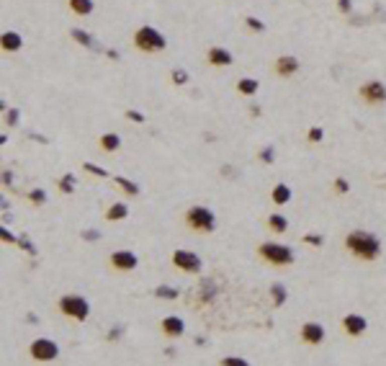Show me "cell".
Listing matches in <instances>:
<instances>
[{"label": "cell", "mask_w": 386, "mask_h": 366, "mask_svg": "<svg viewBox=\"0 0 386 366\" xmlns=\"http://www.w3.org/2000/svg\"><path fill=\"white\" fill-rule=\"evenodd\" d=\"M345 250L363 263H373L381 258V240L368 230H350L345 235Z\"/></svg>", "instance_id": "obj_1"}, {"label": "cell", "mask_w": 386, "mask_h": 366, "mask_svg": "<svg viewBox=\"0 0 386 366\" xmlns=\"http://www.w3.org/2000/svg\"><path fill=\"white\" fill-rule=\"evenodd\" d=\"M131 44H134V49L142 52V54H160V52L168 49V39H165V34L160 29L144 24V26H139L137 31L131 34Z\"/></svg>", "instance_id": "obj_2"}, {"label": "cell", "mask_w": 386, "mask_h": 366, "mask_svg": "<svg viewBox=\"0 0 386 366\" xmlns=\"http://www.w3.org/2000/svg\"><path fill=\"white\" fill-rule=\"evenodd\" d=\"M258 258L263 263L273 266V268H288L296 261V253H293L291 245H283V243H276V240H265L258 245Z\"/></svg>", "instance_id": "obj_3"}, {"label": "cell", "mask_w": 386, "mask_h": 366, "mask_svg": "<svg viewBox=\"0 0 386 366\" xmlns=\"http://www.w3.org/2000/svg\"><path fill=\"white\" fill-rule=\"evenodd\" d=\"M183 222L196 235H211L216 230V214L209 206H203V204H193V206L186 209Z\"/></svg>", "instance_id": "obj_4"}, {"label": "cell", "mask_w": 386, "mask_h": 366, "mask_svg": "<svg viewBox=\"0 0 386 366\" xmlns=\"http://www.w3.org/2000/svg\"><path fill=\"white\" fill-rule=\"evenodd\" d=\"M57 310L67 317V320H72V322H85L90 317V302L83 297V294H62L59 297V302H57Z\"/></svg>", "instance_id": "obj_5"}, {"label": "cell", "mask_w": 386, "mask_h": 366, "mask_svg": "<svg viewBox=\"0 0 386 366\" xmlns=\"http://www.w3.org/2000/svg\"><path fill=\"white\" fill-rule=\"evenodd\" d=\"M170 263L173 268H178L180 273H188V276H196L201 273L203 268V261H201V255L196 250H186V248H178L170 253Z\"/></svg>", "instance_id": "obj_6"}, {"label": "cell", "mask_w": 386, "mask_h": 366, "mask_svg": "<svg viewBox=\"0 0 386 366\" xmlns=\"http://www.w3.org/2000/svg\"><path fill=\"white\" fill-rule=\"evenodd\" d=\"M29 356L36 363H52V361L59 358V346L52 338H34L29 343Z\"/></svg>", "instance_id": "obj_7"}, {"label": "cell", "mask_w": 386, "mask_h": 366, "mask_svg": "<svg viewBox=\"0 0 386 366\" xmlns=\"http://www.w3.org/2000/svg\"><path fill=\"white\" fill-rule=\"evenodd\" d=\"M108 266L111 271H119V273H129V271H137L139 266V255L129 250V248H119L108 255Z\"/></svg>", "instance_id": "obj_8"}, {"label": "cell", "mask_w": 386, "mask_h": 366, "mask_svg": "<svg viewBox=\"0 0 386 366\" xmlns=\"http://www.w3.org/2000/svg\"><path fill=\"white\" fill-rule=\"evenodd\" d=\"M299 340L304 343V346L309 348H320L322 343L327 340V330L322 322H317V320H306L304 325L299 328Z\"/></svg>", "instance_id": "obj_9"}, {"label": "cell", "mask_w": 386, "mask_h": 366, "mask_svg": "<svg viewBox=\"0 0 386 366\" xmlns=\"http://www.w3.org/2000/svg\"><path fill=\"white\" fill-rule=\"evenodd\" d=\"M358 98L366 106H383L386 103V85L381 80H366L358 88Z\"/></svg>", "instance_id": "obj_10"}, {"label": "cell", "mask_w": 386, "mask_h": 366, "mask_svg": "<svg viewBox=\"0 0 386 366\" xmlns=\"http://www.w3.org/2000/svg\"><path fill=\"white\" fill-rule=\"evenodd\" d=\"M340 328H343V333L348 338H360V335H366V330H368V320L363 317L360 312H348L343 320H340Z\"/></svg>", "instance_id": "obj_11"}, {"label": "cell", "mask_w": 386, "mask_h": 366, "mask_svg": "<svg viewBox=\"0 0 386 366\" xmlns=\"http://www.w3.org/2000/svg\"><path fill=\"white\" fill-rule=\"evenodd\" d=\"M299 70H301V62L293 57V54H281L273 62V72L278 78H283V80H291L293 75H299Z\"/></svg>", "instance_id": "obj_12"}, {"label": "cell", "mask_w": 386, "mask_h": 366, "mask_svg": "<svg viewBox=\"0 0 386 366\" xmlns=\"http://www.w3.org/2000/svg\"><path fill=\"white\" fill-rule=\"evenodd\" d=\"M206 62L211 64V67H216V70H224V67H232L235 54H232L229 49H226V47L214 44V47H209V49H206Z\"/></svg>", "instance_id": "obj_13"}, {"label": "cell", "mask_w": 386, "mask_h": 366, "mask_svg": "<svg viewBox=\"0 0 386 366\" xmlns=\"http://www.w3.org/2000/svg\"><path fill=\"white\" fill-rule=\"evenodd\" d=\"M160 333L170 340H178V338H183L186 333V320L183 317H178V315H168L160 320Z\"/></svg>", "instance_id": "obj_14"}, {"label": "cell", "mask_w": 386, "mask_h": 366, "mask_svg": "<svg viewBox=\"0 0 386 366\" xmlns=\"http://www.w3.org/2000/svg\"><path fill=\"white\" fill-rule=\"evenodd\" d=\"M0 49H3L6 54L11 52H21L24 49V36H21L18 31H3L0 34Z\"/></svg>", "instance_id": "obj_15"}, {"label": "cell", "mask_w": 386, "mask_h": 366, "mask_svg": "<svg viewBox=\"0 0 386 366\" xmlns=\"http://www.w3.org/2000/svg\"><path fill=\"white\" fill-rule=\"evenodd\" d=\"M291 199H293V188L288 183H276L270 188V201L276 206H286V204H291Z\"/></svg>", "instance_id": "obj_16"}, {"label": "cell", "mask_w": 386, "mask_h": 366, "mask_svg": "<svg viewBox=\"0 0 386 366\" xmlns=\"http://www.w3.org/2000/svg\"><path fill=\"white\" fill-rule=\"evenodd\" d=\"M98 147H101V153H106V155L119 153V150H121V134H116V132H103L98 137Z\"/></svg>", "instance_id": "obj_17"}, {"label": "cell", "mask_w": 386, "mask_h": 366, "mask_svg": "<svg viewBox=\"0 0 386 366\" xmlns=\"http://www.w3.org/2000/svg\"><path fill=\"white\" fill-rule=\"evenodd\" d=\"M103 217H106L108 222H121V219H126V217H129V204H124V201L108 204L106 211H103Z\"/></svg>", "instance_id": "obj_18"}, {"label": "cell", "mask_w": 386, "mask_h": 366, "mask_svg": "<svg viewBox=\"0 0 386 366\" xmlns=\"http://www.w3.org/2000/svg\"><path fill=\"white\" fill-rule=\"evenodd\" d=\"M113 183H116V186L124 191V196H126V199H137L139 193H142L139 183H134V181L126 178V176H113Z\"/></svg>", "instance_id": "obj_19"}, {"label": "cell", "mask_w": 386, "mask_h": 366, "mask_svg": "<svg viewBox=\"0 0 386 366\" xmlns=\"http://www.w3.org/2000/svg\"><path fill=\"white\" fill-rule=\"evenodd\" d=\"M70 39L75 41V44H80V47H85V49H101L98 44H96V39H93V34H88L85 29H70Z\"/></svg>", "instance_id": "obj_20"}, {"label": "cell", "mask_w": 386, "mask_h": 366, "mask_svg": "<svg viewBox=\"0 0 386 366\" xmlns=\"http://www.w3.org/2000/svg\"><path fill=\"white\" fill-rule=\"evenodd\" d=\"M265 227H268L270 232H273V235H286V232H288V219L283 217V214L273 211V214H268Z\"/></svg>", "instance_id": "obj_21"}, {"label": "cell", "mask_w": 386, "mask_h": 366, "mask_svg": "<svg viewBox=\"0 0 386 366\" xmlns=\"http://www.w3.org/2000/svg\"><path fill=\"white\" fill-rule=\"evenodd\" d=\"M258 91H260V80H255V78H240L237 80V93L242 98H253V96H258Z\"/></svg>", "instance_id": "obj_22"}, {"label": "cell", "mask_w": 386, "mask_h": 366, "mask_svg": "<svg viewBox=\"0 0 386 366\" xmlns=\"http://www.w3.org/2000/svg\"><path fill=\"white\" fill-rule=\"evenodd\" d=\"M67 8H70L75 16L85 18V16H93V11H96V0H67Z\"/></svg>", "instance_id": "obj_23"}, {"label": "cell", "mask_w": 386, "mask_h": 366, "mask_svg": "<svg viewBox=\"0 0 386 366\" xmlns=\"http://www.w3.org/2000/svg\"><path fill=\"white\" fill-rule=\"evenodd\" d=\"M75 183H78V178H75L72 173H64V176L57 181V188H59V193L70 196V193H75Z\"/></svg>", "instance_id": "obj_24"}, {"label": "cell", "mask_w": 386, "mask_h": 366, "mask_svg": "<svg viewBox=\"0 0 386 366\" xmlns=\"http://www.w3.org/2000/svg\"><path fill=\"white\" fill-rule=\"evenodd\" d=\"M178 297H180V291L175 286H168V284H160L155 289V299H168V302H175Z\"/></svg>", "instance_id": "obj_25"}, {"label": "cell", "mask_w": 386, "mask_h": 366, "mask_svg": "<svg viewBox=\"0 0 386 366\" xmlns=\"http://www.w3.org/2000/svg\"><path fill=\"white\" fill-rule=\"evenodd\" d=\"M258 160H260L263 165H273V163H276V147H273V144L260 147V150H258Z\"/></svg>", "instance_id": "obj_26"}, {"label": "cell", "mask_w": 386, "mask_h": 366, "mask_svg": "<svg viewBox=\"0 0 386 366\" xmlns=\"http://www.w3.org/2000/svg\"><path fill=\"white\" fill-rule=\"evenodd\" d=\"M270 297H273L276 307H283V305H286V299H288L286 286H283V284H270Z\"/></svg>", "instance_id": "obj_27"}, {"label": "cell", "mask_w": 386, "mask_h": 366, "mask_svg": "<svg viewBox=\"0 0 386 366\" xmlns=\"http://www.w3.org/2000/svg\"><path fill=\"white\" fill-rule=\"evenodd\" d=\"M242 21H245V29L247 31H253V34H263L265 31V24H263L260 18H255V16H245Z\"/></svg>", "instance_id": "obj_28"}, {"label": "cell", "mask_w": 386, "mask_h": 366, "mask_svg": "<svg viewBox=\"0 0 386 366\" xmlns=\"http://www.w3.org/2000/svg\"><path fill=\"white\" fill-rule=\"evenodd\" d=\"M29 201L34 206H44V204H47V191H44V188H31L29 191Z\"/></svg>", "instance_id": "obj_29"}, {"label": "cell", "mask_w": 386, "mask_h": 366, "mask_svg": "<svg viewBox=\"0 0 386 366\" xmlns=\"http://www.w3.org/2000/svg\"><path fill=\"white\" fill-rule=\"evenodd\" d=\"M170 80H173V85H186V83L191 80V75H188V70H183V67H175V70L170 72Z\"/></svg>", "instance_id": "obj_30"}, {"label": "cell", "mask_w": 386, "mask_h": 366, "mask_svg": "<svg viewBox=\"0 0 386 366\" xmlns=\"http://www.w3.org/2000/svg\"><path fill=\"white\" fill-rule=\"evenodd\" d=\"M322 139H325V129L322 126H312L309 132H306V142L309 144H320Z\"/></svg>", "instance_id": "obj_31"}, {"label": "cell", "mask_w": 386, "mask_h": 366, "mask_svg": "<svg viewBox=\"0 0 386 366\" xmlns=\"http://www.w3.org/2000/svg\"><path fill=\"white\" fill-rule=\"evenodd\" d=\"M219 366H253L247 358H242V356H224L221 361H219Z\"/></svg>", "instance_id": "obj_32"}, {"label": "cell", "mask_w": 386, "mask_h": 366, "mask_svg": "<svg viewBox=\"0 0 386 366\" xmlns=\"http://www.w3.org/2000/svg\"><path fill=\"white\" fill-rule=\"evenodd\" d=\"M83 170L90 176H96V178H108V170H103L101 165H93V163H83Z\"/></svg>", "instance_id": "obj_33"}, {"label": "cell", "mask_w": 386, "mask_h": 366, "mask_svg": "<svg viewBox=\"0 0 386 366\" xmlns=\"http://www.w3.org/2000/svg\"><path fill=\"white\" fill-rule=\"evenodd\" d=\"M301 243L304 245H312V248H322L325 238H322V235H314V232H306L304 238H301Z\"/></svg>", "instance_id": "obj_34"}, {"label": "cell", "mask_w": 386, "mask_h": 366, "mask_svg": "<svg viewBox=\"0 0 386 366\" xmlns=\"http://www.w3.org/2000/svg\"><path fill=\"white\" fill-rule=\"evenodd\" d=\"M332 191L343 196V193L350 191V181H348V178H335V181H332Z\"/></svg>", "instance_id": "obj_35"}, {"label": "cell", "mask_w": 386, "mask_h": 366, "mask_svg": "<svg viewBox=\"0 0 386 366\" xmlns=\"http://www.w3.org/2000/svg\"><path fill=\"white\" fill-rule=\"evenodd\" d=\"M124 116H126L129 121H134V124H144V121H147L142 111H134V109H126V111H124Z\"/></svg>", "instance_id": "obj_36"}, {"label": "cell", "mask_w": 386, "mask_h": 366, "mask_svg": "<svg viewBox=\"0 0 386 366\" xmlns=\"http://www.w3.org/2000/svg\"><path fill=\"white\" fill-rule=\"evenodd\" d=\"M18 119H21L18 109H6V124L8 126H18Z\"/></svg>", "instance_id": "obj_37"}, {"label": "cell", "mask_w": 386, "mask_h": 366, "mask_svg": "<svg viewBox=\"0 0 386 366\" xmlns=\"http://www.w3.org/2000/svg\"><path fill=\"white\" fill-rule=\"evenodd\" d=\"M335 6H337L340 13H345V16L353 13V0H335Z\"/></svg>", "instance_id": "obj_38"}, {"label": "cell", "mask_w": 386, "mask_h": 366, "mask_svg": "<svg viewBox=\"0 0 386 366\" xmlns=\"http://www.w3.org/2000/svg\"><path fill=\"white\" fill-rule=\"evenodd\" d=\"M0 238H3V243H11V245H18V240H21V238H16V235H11L6 227H3V232H0Z\"/></svg>", "instance_id": "obj_39"}, {"label": "cell", "mask_w": 386, "mask_h": 366, "mask_svg": "<svg viewBox=\"0 0 386 366\" xmlns=\"http://www.w3.org/2000/svg\"><path fill=\"white\" fill-rule=\"evenodd\" d=\"M98 238H101L98 230H85V232H83V240H98Z\"/></svg>", "instance_id": "obj_40"}, {"label": "cell", "mask_w": 386, "mask_h": 366, "mask_svg": "<svg viewBox=\"0 0 386 366\" xmlns=\"http://www.w3.org/2000/svg\"><path fill=\"white\" fill-rule=\"evenodd\" d=\"M121 335H124V328H113V330H108L106 338H108V340H119Z\"/></svg>", "instance_id": "obj_41"}, {"label": "cell", "mask_w": 386, "mask_h": 366, "mask_svg": "<svg viewBox=\"0 0 386 366\" xmlns=\"http://www.w3.org/2000/svg\"><path fill=\"white\" fill-rule=\"evenodd\" d=\"M250 116H263V109L258 103H250Z\"/></svg>", "instance_id": "obj_42"}, {"label": "cell", "mask_w": 386, "mask_h": 366, "mask_svg": "<svg viewBox=\"0 0 386 366\" xmlns=\"http://www.w3.org/2000/svg\"><path fill=\"white\" fill-rule=\"evenodd\" d=\"M13 183V173H8V170H3V186H11Z\"/></svg>", "instance_id": "obj_43"}]
</instances>
